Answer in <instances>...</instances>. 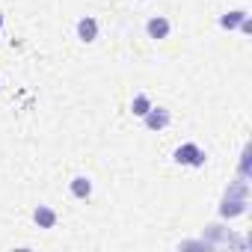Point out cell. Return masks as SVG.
<instances>
[{
  "label": "cell",
  "instance_id": "9c48e42d",
  "mask_svg": "<svg viewBox=\"0 0 252 252\" xmlns=\"http://www.w3.org/2000/svg\"><path fill=\"white\" fill-rule=\"evenodd\" d=\"M0 27H3V15H0Z\"/></svg>",
  "mask_w": 252,
  "mask_h": 252
},
{
  "label": "cell",
  "instance_id": "8992f818",
  "mask_svg": "<svg viewBox=\"0 0 252 252\" xmlns=\"http://www.w3.org/2000/svg\"><path fill=\"white\" fill-rule=\"evenodd\" d=\"M71 193H74L77 199H86V196L92 193V184H89L86 178H74V181H71Z\"/></svg>",
  "mask_w": 252,
  "mask_h": 252
},
{
  "label": "cell",
  "instance_id": "52a82bcc",
  "mask_svg": "<svg viewBox=\"0 0 252 252\" xmlns=\"http://www.w3.org/2000/svg\"><path fill=\"white\" fill-rule=\"evenodd\" d=\"M131 110H134V116H146V113L152 110L149 95H137V98H134V104H131Z\"/></svg>",
  "mask_w": 252,
  "mask_h": 252
},
{
  "label": "cell",
  "instance_id": "277c9868",
  "mask_svg": "<svg viewBox=\"0 0 252 252\" xmlns=\"http://www.w3.org/2000/svg\"><path fill=\"white\" fill-rule=\"evenodd\" d=\"M77 36H80L83 42H95V36H98V24H95V18H80V24H77Z\"/></svg>",
  "mask_w": 252,
  "mask_h": 252
},
{
  "label": "cell",
  "instance_id": "ba28073f",
  "mask_svg": "<svg viewBox=\"0 0 252 252\" xmlns=\"http://www.w3.org/2000/svg\"><path fill=\"white\" fill-rule=\"evenodd\" d=\"M243 18H246V12H228V15L222 18V27H225V30H231V27H237Z\"/></svg>",
  "mask_w": 252,
  "mask_h": 252
},
{
  "label": "cell",
  "instance_id": "6da1fadb",
  "mask_svg": "<svg viewBox=\"0 0 252 252\" xmlns=\"http://www.w3.org/2000/svg\"><path fill=\"white\" fill-rule=\"evenodd\" d=\"M175 160H178V163H187V166H202V163H205V152H202L199 146L187 143V146H181V149L175 152Z\"/></svg>",
  "mask_w": 252,
  "mask_h": 252
},
{
  "label": "cell",
  "instance_id": "3957f363",
  "mask_svg": "<svg viewBox=\"0 0 252 252\" xmlns=\"http://www.w3.org/2000/svg\"><path fill=\"white\" fill-rule=\"evenodd\" d=\"M33 220L39 222V228H54V225H57V211H51V208L39 205V208H36V214H33Z\"/></svg>",
  "mask_w": 252,
  "mask_h": 252
},
{
  "label": "cell",
  "instance_id": "5b68a950",
  "mask_svg": "<svg viewBox=\"0 0 252 252\" xmlns=\"http://www.w3.org/2000/svg\"><path fill=\"white\" fill-rule=\"evenodd\" d=\"M146 30H149L152 39H166V36H169V21H166V18H152Z\"/></svg>",
  "mask_w": 252,
  "mask_h": 252
},
{
  "label": "cell",
  "instance_id": "7a4b0ae2",
  "mask_svg": "<svg viewBox=\"0 0 252 252\" xmlns=\"http://www.w3.org/2000/svg\"><path fill=\"white\" fill-rule=\"evenodd\" d=\"M146 125H149V128L152 131H160V128H166V125H169V113L163 110V107H152L149 113H146Z\"/></svg>",
  "mask_w": 252,
  "mask_h": 252
}]
</instances>
